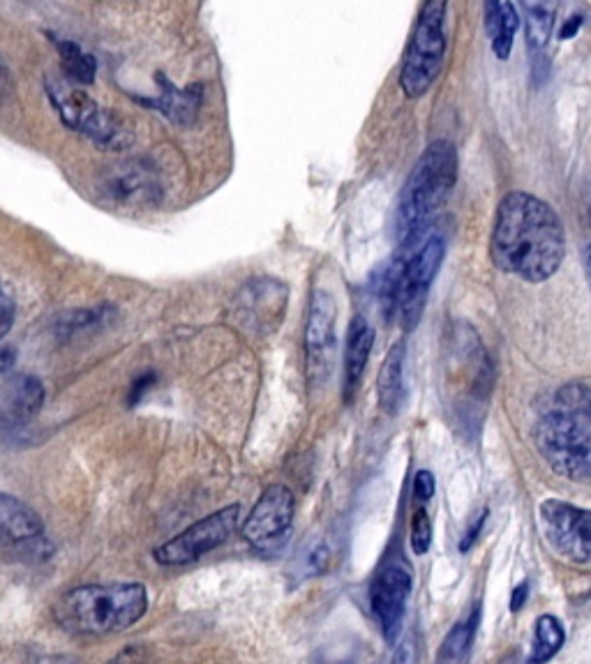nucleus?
Listing matches in <instances>:
<instances>
[{"label":"nucleus","instance_id":"f257e3e1","mask_svg":"<svg viewBox=\"0 0 591 664\" xmlns=\"http://www.w3.org/2000/svg\"><path fill=\"white\" fill-rule=\"evenodd\" d=\"M492 264L522 281L541 284L564 264L567 231L550 204L526 192H509L494 215Z\"/></svg>","mask_w":591,"mask_h":664},{"label":"nucleus","instance_id":"f03ea898","mask_svg":"<svg viewBox=\"0 0 591 664\" xmlns=\"http://www.w3.org/2000/svg\"><path fill=\"white\" fill-rule=\"evenodd\" d=\"M536 448L556 476L582 483L591 478V388L567 384L539 410Z\"/></svg>","mask_w":591,"mask_h":664},{"label":"nucleus","instance_id":"7ed1b4c3","mask_svg":"<svg viewBox=\"0 0 591 664\" xmlns=\"http://www.w3.org/2000/svg\"><path fill=\"white\" fill-rule=\"evenodd\" d=\"M148 612L144 584H92L79 586L58 597L56 621L75 635H109L120 632Z\"/></svg>","mask_w":591,"mask_h":664},{"label":"nucleus","instance_id":"20e7f679","mask_svg":"<svg viewBox=\"0 0 591 664\" xmlns=\"http://www.w3.org/2000/svg\"><path fill=\"white\" fill-rule=\"evenodd\" d=\"M457 180V150L451 141L430 143L412 174L404 180L397 199L395 231L402 245L418 238L430 219L449 201Z\"/></svg>","mask_w":591,"mask_h":664},{"label":"nucleus","instance_id":"39448f33","mask_svg":"<svg viewBox=\"0 0 591 664\" xmlns=\"http://www.w3.org/2000/svg\"><path fill=\"white\" fill-rule=\"evenodd\" d=\"M446 257V242L442 236H427L407 259L388 264L386 275V311L404 330H412L425 309L430 287L437 277Z\"/></svg>","mask_w":591,"mask_h":664},{"label":"nucleus","instance_id":"423d86ee","mask_svg":"<svg viewBox=\"0 0 591 664\" xmlns=\"http://www.w3.org/2000/svg\"><path fill=\"white\" fill-rule=\"evenodd\" d=\"M47 95L58 111L66 128L83 135L102 150H126L132 146L135 135L130 125L118 113L100 107L83 90L66 83L47 79Z\"/></svg>","mask_w":591,"mask_h":664},{"label":"nucleus","instance_id":"0eeeda50","mask_svg":"<svg viewBox=\"0 0 591 664\" xmlns=\"http://www.w3.org/2000/svg\"><path fill=\"white\" fill-rule=\"evenodd\" d=\"M446 3L430 0L421 8L414 36L407 44L400 70V88L410 100H418L440 79L446 58Z\"/></svg>","mask_w":591,"mask_h":664},{"label":"nucleus","instance_id":"6e6552de","mask_svg":"<svg viewBox=\"0 0 591 664\" xmlns=\"http://www.w3.org/2000/svg\"><path fill=\"white\" fill-rule=\"evenodd\" d=\"M296 515L294 492L285 485H270L255 503L243 524V537L262 554H273L287 543Z\"/></svg>","mask_w":591,"mask_h":664},{"label":"nucleus","instance_id":"1a4fd4ad","mask_svg":"<svg viewBox=\"0 0 591 664\" xmlns=\"http://www.w3.org/2000/svg\"><path fill=\"white\" fill-rule=\"evenodd\" d=\"M240 519V505H227V508L217 511L201 522L185 528L171 541L155 549V561L160 565H185L195 563L208 552L217 549L223 543L229 541V535L236 531Z\"/></svg>","mask_w":591,"mask_h":664},{"label":"nucleus","instance_id":"9d476101","mask_svg":"<svg viewBox=\"0 0 591 664\" xmlns=\"http://www.w3.org/2000/svg\"><path fill=\"white\" fill-rule=\"evenodd\" d=\"M539 515L543 537L559 556L573 563H591V511L564 501H545Z\"/></svg>","mask_w":591,"mask_h":664},{"label":"nucleus","instance_id":"9b49d317","mask_svg":"<svg viewBox=\"0 0 591 664\" xmlns=\"http://www.w3.org/2000/svg\"><path fill=\"white\" fill-rule=\"evenodd\" d=\"M335 319L337 307L328 291L315 289L309 298L307 324H305V363L309 381L326 384V378L333 369L337 335H335Z\"/></svg>","mask_w":591,"mask_h":664},{"label":"nucleus","instance_id":"f8f14e48","mask_svg":"<svg viewBox=\"0 0 591 664\" xmlns=\"http://www.w3.org/2000/svg\"><path fill=\"white\" fill-rule=\"evenodd\" d=\"M412 595V575L410 567L402 563H388L382 567L370 593V607L382 627V635L388 644L397 640V632L407 612V603Z\"/></svg>","mask_w":591,"mask_h":664},{"label":"nucleus","instance_id":"ddd939ff","mask_svg":"<svg viewBox=\"0 0 591 664\" xmlns=\"http://www.w3.org/2000/svg\"><path fill=\"white\" fill-rule=\"evenodd\" d=\"M45 404V388L36 376L19 374L0 388V423L10 427L33 418Z\"/></svg>","mask_w":591,"mask_h":664},{"label":"nucleus","instance_id":"4468645a","mask_svg":"<svg viewBox=\"0 0 591 664\" xmlns=\"http://www.w3.org/2000/svg\"><path fill=\"white\" fill-rule=\"evenodd\" d=\"M102 187L107 197L116 204H148L158 199V182H155L152 174L139 162L116 165L107 174Z\"/></svg>","mask_w":591,"mask_h":664},{"label":"nucleus","instance_id":"2eb2a0df","mask_svg":"<svg viewBox=\"0 0 591 664\" xmlns=\"http://www.w3.org/2000/svg\"><path fill=\"white\" fill-rule=\"evenodd\" d=\"M42 531L45 524L30 505L10 494H0V543L33 545L42 541Z\"/></svg>","mask_w":591,"mask_h":664},{"label":"nucleus","instance_id":"dca6fc26","mask_svg":"<svg viewBox=\"0 0 591 664\" xmlns=\"http://www.w3.org/2000/svg\"><path fill=\"white\" fill-rule=\"evenodd\" d=\"M155 79H158V86H160L158 98L152 100L137 98V102L150 109H158L167 120H171L174 125H180V128L193 125L201 107V86H190L183 90V88H176L165 75H158Z\"/></svg>","mask_w":591,"mask_h":664},{"label":"nucleus","instance_id":"f3484780","mask_svg":"<svg viewBox=\"0 0 591 664\" xmlns=\"http://www.w3.org/2000/svg\"><path fill=\"white\" fill-rule=\"evenodd\" d=\"M372 346H375V328L370 326L365 316H354L347 330V344H345V399L349 402L354 393L361 386V378L365 374V367L370 363Z\"/></svg>","mask_w":591,"mask_h":664},{"label":"nucleus","instance_id":"a211bd4d","mask_svg":"<svg viewBox=\"0 0 591 664\" xmlns=\"http://www.w3.org/2000/svg\"><path fill=\"white\" fill-rule=\"evenodd\" d=\"M404 358H407V346L400 339L391 346L388 356L380 369L377 378V399L384 414L395 416L404 404Z\"/></svg>","mask_w":591,"mask_h":664},{"label":"nucleus","instance_id":"6ab92c4d","mask_svg":"<svg viewBox=\"0 0 591 664\" xmlns=\"http://www.w3.org/2000/svg\"><path fill=\"white\" fill-rule=\"evenodd\" d=\"M485 33L490 38L492 51L500 60H509L520 28V17L513 3H485Z\"/></svg>","mask_w":591,"mask_h":664},{"label":"nucleus","instance_id":"aec40b11","mask_svg":"<svg viewBox=\"0 0 591 664\" xmlns=\"http://www.w3.org/2000/svg\"><path fill=\"white\" fill-rule=\"evenodd\" d=\"M524 40L526 49L532 53L534 60V70L539 68V62L543 60L550 33H552V23H554V6L545 3H524Z\"/></svg>","mask_w":591,"mask_h":664},{"label":"nucleus","instance_id":"412c9836","mask_svg":"<svg viewBox=\"0 0 591 664\" xmlns=\"http://www.w3.org/2000/svg\"><path fill=\"white\" fill-rule=\"evenodd\" d=\"M567 642V630L554 616L545 614L539 616L534 625V642H532V655H529V664H545L552 660L559 651H562Z\"/></svg>","mask_w":591,"mask_h":664},{"label":"nucleus","instance_id":"4be33fe9","mask_svg":"<svg viewBox=\"0 0 591 664\" xmlns=\"http://www.w3.org/2000/svg\"><path fill=\"white\" fill-rule=\"evenodd\" d=\"M56 49L60 53V68L68 75L70 81L88 86L96 81V58L90 53H86L77 42H68V40H56Z\"/></svg>","mask_w":591,"mask_h":664},{"label":"nucleus","instance_id":"5701e85b","mask_svg":"<svg viewBox=\"0 0 591 664\" xmlns=\"http://www.w3.org/2000/svg\"><path fill=\"white\" fill-rule=\"evenodd\" d=\"M476 623H479V616L464 621V623H457L449 632L446 640L442 642L437 664H466V662H470Z\"/></svg>","mask_w":591,"mask_h":664},{"label":"nucleus","instance_id":"b1692460","mask_svg":"<svg viewBox=\"0 0 591 664\" xmlns=\"http://www.w3.org/2000/svg\"><path fill=\"white\" fill-rule=\"evenodd\" d=\"M432 545V522L427 517L425 508H418L412 517V549L416 556H423L430 552Z\"/></svg>","mask_w":591,"mask_h":664},{"label":"nucleus","instance_id":"393cba45","mask_svg":"<svg viewBox=\"0 0 591 664\" xmlns=\"http://www.w3.org/2000/svg\"><path fill=\"white\" fill-rule=\"evenodd\" d=\"M328 563H331V549L328 545L319 543L307 554V575H322L328 567Z\"/></svg>","mask_w":591,"mask_h":664},{"label":"nucleus","instance_id":"a878e982","mask_svg":"<svg viewBox=\"0 0 591 664\" xmlns=\"http://www.w3.org/2000/svg\"><path fill=\"white\" fill-rule=\"evenodd\" d=\"M434 489H437V483H434V476L430 470H418L414 476V496L418 503H427L434 496Z\"/></svg>","mask_w":591,"mask_h":664},{"label":"nucleus","instance_id":"bb28decb","mask_svg":"<svg viewBox=\"0 0 591 664\" xmlns=\"http://www.w3.org/2000/svg\"><path fill=\"white\" fill-rule=\"evenodd\" d=\"M418 662V651H416V642L412 635L404 637L402 642H397V648L393 653L391 664H416Z\"/></svg>","mask_w":591,"mask_h":664},{"label":"nucleus","instance_id":"cd10ccee","mask_svg":"<svg viewBox=\"0 0 591 664\" xmlns=\"http://www.w3.org/2000/svg\"><path fill=\"white\" fill-rule=\"evenodd\" d=\"M14 321V300L6 294L0 291V339H3Z\"/></svg>","mask_w":591,"mask_h":664},{"label":"nucleus","instance_id":"c85d7f7f","mask_svg":"<svg viewBox=\"0 0 591 664\" xmlns=\"http://www.w3.org/2000/svg\"><path fill=\"white\" fill-rule=\"evenodd\" d=\"M155 384V374L152 371H148V374H141L137 381L132 384V388H130V395H128V404L130 406H137L139 402H141V397L150 390V386Z\"/></svg>","mask_w":591,"mask_h":664},{"label":"nucleus","instance_id":"c756f323","mask_svg":"<svg viewBox=\"0 0 591 664\" xmlns=\"http://www.w3.org/2000/svg\"><path fill=\"white\" fill-rule=\"evenodd\" d=\"M109 664H148V653L141 646H128L120 651Z\"/></svg>","mask_w":591,"mask_h":664},{"label":"nucleus","instance_id":"7c9ffc66","mask_svg":"<svg viewBox=\"0 0 591 664\" xmlns=\"http://www.w3.org/2000/svg\"><path fill=\"white\" fill-rule=\"evenodd\" d=\"M485 517H487V511H483V513L479 515L476 524H474L470 531H466L464 541H462V545H460V549H462V552H466V549H470V547L476 543V537H479V533H481V528H483V524H485Z\"/></svg>","mask_w":591,"mask_h":664},{"label":"nucleus","instance_id":"2f4dec72","mask_svg":"<svg viewBox=\"0 0 591 664\" xmlns=\"http://www.w3.org/2000/svg\"><path fill=\"white\" fill-rule=\"evenodd\" d=\"M14 88L12 83V77H10V70L3 62V58H0V98H6V95H10Z\"/></svg>","mask_w":591,"mask_h":664},{"label":"nucleus","instance_id":"473e14b6","mask_svg":"<svg viewBox=\"0 0 591 664\" xmlns=\"http://www.w3.org/2000/svg\"><path fill=\"white\" fill-rule=\"evenodd\" d=\"M526 597H529V584L526 582H522L515 591H513V599H511V610L513 612H520L522 610V605L526 603Z\"/></svg>","mask_w":591,"mask_h":664},{"label":"nucleus","instance_id":"72a5a7b5","mask_svg":"<svg viewBox=\"0 0 591 664\" xmlns=\"http://www.w3.org/2000/svg\"><path fill=\"white\" fill-rule=\"evenodd\" d=\"M580 26H582V17H571L569 23L562 28V33H559V40H571L578 33Z\"/></svg>","mask_w":591,"mask_h":664},{"label":"nucleus","instance_id":"f704fd0d","mask_svg":"<svg viewBox=\"0 0 591 664\" xmlns=\"http://www.w3.org/2000/svg\"><path fill=\"white\" fill-rule=\"evenodd\" d=\"M12 365H14V351L10 349V346H3V349H0V371L10 369Z\"/></svg>","mask_w":591,"mask_h":664},{"label":"nucleus","instance_id":"c9c22d12","mask_svg":"<svg viewBox=\"0 0 591 664\" xmlns=\"http://www.w3.org/2000/svg\"><path fill=\"white\" fill-rule=\"evenodd\" d=\"M36 664H75V662L63 655H47V657H40Z\"/></svg>","mask_w":591,"mask_h":664},{"label":"nucleus","instance_id":"e433bc0d","mask_svg":"<svg viewBox=\"0 0 591 664\" xmlns=\"http://www.w3.org/2000/svg\"><path fill=\"white\" fill-rule=\"evenodd\" d=\"M587 270H589V279H591V245L587 249Z\"/></svg>","mask_w":591,"mask_h":664}]
</instances>
